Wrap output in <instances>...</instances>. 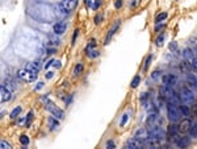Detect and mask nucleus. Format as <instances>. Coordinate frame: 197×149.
Masks as SVG:
<instances>
[{
  "mask_svg": "<svg viewBox=\"0 0 197 149\" xmlns=\"http://www.w3.org/2000/svg\"><path fill=\"white\" fill-rule=\"evenodd\" d=\"M167 116L169 121H172V123H176L181 119V112H180V108H179V106L174 104V103H168L167 106Z\"/></svg>",
  "mask_w": 197,
  "mask_h": 149,
  "instance_id": "f257e3e1",
  "label": "nucleus"
},
{
  "mask_svg": "<svg viewBox=\"0 0 197 149\" xmlns=\"http://www.w3.org/2000/svg\"><path fill=\"white\" fill-rule=\"evenodd\" d=\"M180 100H183L185 104H195L196 102V96H195V91H192L190 89H183L180 92Z\"/></svg>",
  "mask_w": 197,
  "mask_h": 149,
  "instance_id": "f03ea898",
  "label": "nucleus"
},
{
  "mask_svg": "<svg viewBox=\"0 0 197 149\" xmlns=\"http://www.w3.org/2000/svg\"><path fill=\"white\" fill-rule=\"evenodd\" d=\"M78 3L79 0H62L58 4V8L65 13H68V12H72L78 7Z\"/></svg>",
  "mask_w": 197,
  "mask_h": 149,
  "instance_id": "7ed1b4c3",
  "label": "nucleus"
},
{
  "mask_svg": "<svg viewBox=\"0 0 197 149\" xmlns=\"http://www.w3.org/2000/svg\"><path fill=\"white\" fill-rule=\"evenodd\" d=\"M17 77H19L21 81L28 82V83H30V82H34L36 79H37V74L29 71L28 69H20L19 73H17Z\"/></svg>",
  "mask_w": 197,
  "mask_h": 149,
  "instance_id": "20e7f679",
  "label": "nucleus"
},
{
  "mask_svg": "<svg viewBox=\"0 0 197 149\" xmlns=\"http://www.w3.org/2000/svg\"><path fill=\"white\" fill-rule=\"evenodd\" d=\"M148 129V137H154L156 140H164L166 137V132L160 128L159 126H151V128H147Z\"/></svg>",
  "mask_w": 197,
  "mask_h": 149,
  "instance_id": "39448f33",
  "label": "nucleus"
},
{
  "mask_svg": "<svg viewBox=\"0 0 197 149\" xmlns=\"http://www.w3.org/2000/svg\"><path fill=\"white\" fill-rule=\"evenodd\" d=\"M183 57H184V59L190 63L192 69L196 70V54H195V51L192 49H189V48H187V49H184V51H183Z\"/></svg>",
  "mask_w": 197,
  "mask_h": 149,
  "instance_id": "423d86ee",
  "label": "nucleus"
},
{
  "mask_svg": "<svg viewBox=\"0 0 197 149\" xmlns=\"http://www.w3.org/2000/svg\"><path fill=\"white\" fill-rule=\"evenodd\" d=\"M46 108L49 109L55 117H58V119H63V116H65V114H63L62 109L58 108L53 102H50V100H46Z\"/></svg>",
  "mask_w": 197,
  "mask_h": 149,
  "instance_id": "0eeeda50",
  "label": "nucleus"
},
{
  "mask_svg": "<svg viewBox=\"0 0 197 149\" xmlns=\"http://www.w3.org/2000/svg\"><path fill=\"white\" fill-rule=\"evenodd\" d=\"M162 82H163V86L174 87L175 84L177 83V78H176V75H174V74H166V75H163Z\"/></svg>",
  "mask_w": 197,
  "mask_h": 149,
  "instance_id": "6e6552de",
  "label": "nucleus"
},
{
  "mask_svg": "<svg viewBox=\"0 0 197 149\" xmlns=\"http://www.w3.org/2000/svg\"><path fill=\"white\" fill-rule=\"evenodd\" d=\"M142 147H143L142 141H141V140H138V139H135V137L128 140L126 144H125V148H129V149H139Z\"/></svg>",
  "mask_w": 197,
  "mask_h": 149,
  "instance_id": "1a4fd4ad",
  "label": "nucleus"
},
{
  "mask_svg": "<svg viewBox=\"0 0 197 149\" xmlns=\"http://www.w3.org/2000/svg\"><path fill=\"white\" fill-rule=\"evenodd\" d=\"M190 126H192V121H190L189 117H187V119L181 120V123L177 126L179 133H185V132H188V131H189V128H190Z\"/></svg>",
  "mask_w": 197,
  "mask_h": 149,
  "instance_id": "9d476101",
  "label": "nucleus"
},
{
  "mask_svg": "<svg viewBox=\"0 0 197 149\" xmlns=\"http://www.w3.org/2000/svg\"><path fill=\"white\" fill-rule=\"evenodd\" d=\"M160 94H162V98L164 100H169L171 96L175 94V91L172 90V87H169V86H163L162 89H160Z\"/></svg>",
  "mask_w": 197,
  "mask_h": 149,
  "instance_id": "9b49d317",
  "label": "nucleus"
},
{
  "mask_svg": "<svg viewBox=\"0 0 197 149\" xmlns=\"http://www.w3.org/2000/svg\"><path fill=\"white\" fill-rule=\"evenodd\" d=\"M66 28H67L66 23H63V21H59V23H55V24H54L53 32H54V34H62V33L66 32Z\"/></svg>",
  "mask_w": 197,
  "mask_h": 149,
  "instance_id": "f8f14e48",
  "label": "nucleus"
},
{
  "mask_svg": "<svg viewBox=\"0 0 197 149\" xmlns=\"http://www.w3.org/2000/svg\"><path fill=\"white\" fill-rule=\"evenodd\" d=\"M11 91L4 86H0V102H8L11 99Z\"/></svg>",
  "mask_w": 197,
  "mask_h": 149,
  "instance_id": "ddd939ff",
  "label": "nucleus"
},
{
  "mask_svg": "<svg viewBox=\"0 0 197 149\" xmlns=\"http://www.w3.org/2000/svg\"><path fill=\"white\" fill-rule=\"evenodd\" d=\"M135 139H138V140H141L142 142L145 141L147 137H148V129L147 128H141V129H138L137 132H135V136H134Z\"/></svg>",
  "mask_w": 197,
  "mask_h": 149,
  "instance_id": "4468645a",
  "label": "nucleus"
},
{
  "mask_svg": "<svg viewBox=\"0 0 197 149\" xmlns=\"http://www.w3.org/2000/svg\"><path fill=\"white\" fill-rule=\"evenodd\" d=\"M174 141L179 148H187L188 145H189V140H188L187 137H179V136H176Z\"/></svg>",
  "mask_w": 197,
  "mask_h": 149,
  "instance_id": "2eb2a0df",
  "label": "nucleus"
},
{
  "mask_svg": "<svg viewBox=\"0 0 197 149\" xmlns=\"http://www.w3.org/2000/svg\"><path fill=\"white\" fill-rule=\"evenodd\" d=\"M25 69H28L29 71L37 74V73L39 71V69H41V65H39V62H29L28 65L25 66Z\"/></svg>",
  "mask_w": 197,
  "mask_h": 149,
  "instance_id": "dca6fc26",
  "label": "nucleus"
},
{
  "mask_svg": "<svg viewBox=\"0 0 197 149\" xmlns=\"http://www.w3.org/2000/svg\"><path fill=\"white\" fill-rule=\"evenodd\" d=\"M168 135H169V137H172V140H175V137L179 136V128L176 124H171L168 127Z\"/></svg>",
  "mask_w": 197,
  "mask_h": 149,
  "instance_id": "f3484780",
  "label": "nucleus"
},
{
  "mask_svg": "<svg viewBox=\"0 0 197 149\" xmlns=\"http://www.w3.org/2000/svg\"><path fill=\"white\" fill-rule=\"evenodd\" d=\"M180 70L183 73H190V71H192V66H190V63L188 62V61L183 59L180 62Z\"/></svg>",
  "mask_w": 197,
  "mask_h": 149,
  "instance_id": "a211bd4d",
  "label": "nucleus"
},
{
  "mask_svg": "<svg viewBox=\"0 0 197 149\" xmlns=\"http://www.w3.org/2000/svg\"><path fill=\"white\" fill-rule=\"evenodd\" d=\"M120 24H121V23H120V20L114 23V25L112 26V29H110V30H109V34H108V37L105 38V42H104V44H108V42H109V40H110V38H112V36H113L114 33H116L117 28H118V26H120Z\"/></svg>",
  "mask_w": 197,
  "mask_h": 149,
  "instance_id": "6ab92c4d",
  "label": "nucleus"
},
{
  "mask_svg": "<svg viewBox=\"0 0 197 149\" xmlns=\"http://www.w3.org/2000/svg\"><path fill=\"white\" fill-rule=\"evenodd\" d=\"M86 53H87V56H88L89 58H97V57L100 56V51H99L97 49H96V48H93V49L87 50Z\"/></svg>",
  "mask_w": 197,
  "mask_h": 149,
  "instance_id": "aec40b11",
  "label": "nucleus"
},
{
  "mask_svg": "<svg viewBox=\"0 0 197 149\" xmlns=\"http://www.w3.org/2000/svg\"><path fill=\"white\" fill-rule=\"evenodd\" d=\"M188 86L190 87V90L193 89V91L196 90V77L195 75H189L188 77Z\"/></svg>",
  "mask_w": 197,
  "mask_h": 149,
  "instance_id": "412c9836",
  "label": "nucleus"
},
{
  "mask_svg": "<svg viewBox=\"0 0 197 149\" xmlns=\"http://www.w3.org/2000/svg\"><path fill=\"white\" fill-rule=\"evenodd\" d=\"M49 127L51 129H55V128H58L59 127V121L55 119V117H49Z\"/></svg>",
  "mask_w": 197,
  "mask_h": 149,
  "instance_id": "4be33fe9",
  "label": "nucleus"
},
{
  "mask_svg": "<svg viewBox=\"0 0 197 149\" xmlns=\"http://www.w3.org/2000/svg\"><path fill=\"white\" fill-rule=\"evenodd\" d=\"M179 108H180L181 109V114H183L184 115V116H189V108H188V106L185 104V103H184V104H181V103H180V104H179Z\"/></svg>",
  "mask_w": 197,
  "mask_h": 149,
  "instance_id": "5701e85b",
  "label": "nucleus"
},
{
  "mask_svg": "<svg viewBox=\"0 0 197 149\" xmlns=\"http://www.w3.org/2000/svg\"><path fill=\"white\" fill-rule=\"evenodd\" d=\"M139 83H141V77H139V75H135L132 81V87L133 89H137V87L139 86Z\"/></svg>",
  "mask_w": 197,
  "mask_h": 149,
  "instance_id": "b1692460",
  "label": "nucleus"
},
{
  "mask_svg": "<svg viewBox=\"0 0 197 149\" xmlns=\"http://www.w3.org/2000/svg\"><path fill=\"white\" fill-rule=\"evenodd\" d=\"M20 114H21V107H16V108L13 109V111L11 112V115H9V116H11V119H16V117L19 116Z\"/></svg>",
  "mask_w": 197,
  "mask_h": 149,
  "instance_id": "393cba45",
  "label": "nucleus"
},
{
  "mask_svg": "<svg viewBox=\"0 0 197 149\" xmlns=\"http://www.w3.org/2000/svg\"><path fill=\"white\" fill-rule=\"evenodd\" d=\"M32 119H33V112L30 111L28 114V116H26V119H25V124H24L26 128H29V127H30V124H32Z\"/></svg>",
  "mask_w": 197,
  "mask_h": 149,
  "instance_id": "a878e982",
  "label": "nucleus"
},
{
  "mask_svg": "<svg viewBox=\"0 0 197 149\" xmlns=\"http://www.w3.org/2000/svg\"><path fill=\"white\" fill-rule=\"evenodd\" d=\"M190 137L192 139H196L197 137V127H196V124H193V126H190Z\"/></svg>",
  "mask_w": 197,
  "mask_h": 149,
  "instance_id": "bb28decb",
  "label": "nucleus"
},
{
  "mask_svg": "<svg viewBox=\"0 0 197 149\" xmlns=\"http://www.w3.org/2000/svg\"><path fill=\"white\" fill-rule=\"evenodd\" d=\"M20 142H21L23 145H28V144H29L28 136H26V135H21V136H20Z\"/></svg>",
  "mask_w": 197,
  "mask_h": 149,
  "instance_id": "cd10ccee",
  "label": "nucleus"
},
{
  "mask_svg": "<svg viewBox=\"0 0 197 149\" xmlns=\"http://www.w3.org/2000/svg\"><path fill=\"white\" fill-rule=\"evenodd\" d=\"M11 144L7 141H3V140H0V149H11Z\"/></svg>",
  "mask_w": 197,
  "mask_h": 149,
  "instance_id": "c85d7f7f",
  "label": "nucleus"
},
{
  "mask_svg": "<svg viewBox=\"0 0 197 149\" xmlns=\"http://www.w3.org/2000/svg\"><path fill=\"white\" fill-rule=\"evenodd\" d=\"M81 71H83V65H81V63H78L76 68H75V70H74V74L75 75H79Z\"/></svg>",
  "mask_w": 197,
  "mask_h": 149,
  "instance_id": "c756f323",
  "label": "nucleus"
},
{
  "mask_svg": "<svg viewBox=\"0 0 197 149\" xmlns=\"http://www.w3.org/2000/svg\"><path fill=\"white\" fill-rule=\"evenodd\" d=\"M162 77V71H159V70H156V71L153 73V75H151V78H153L154 81H158L159 78Z\"/></svg>",
  "mask_w": 197,
  "mask_h": 149,
  "instance_id": "7c9ffc66",
  "label": "nucleus"
},
{
  "mask_svg": "<svg viewBox=\"0 0 197 149\" xmlns=\"http://www.w3.org/2000/svg\"><path fill=\"white\" fill-rule=\"evenodd\" d=\"M166 19H167V13H166V12H163V13L158 15L156 21H158V23H160V21H163V20H166Z\"/></svg>",
  "mask_w": 197,
  "mask_h": 149,
  "instance_id": "2f4dec72",
  "label": "nucleus"
},
{
  "mask_svg": "<svg viewBox=\"0 0 197 149\" xmlns=\"http://www.w3.org/2000/svg\"><path fill=\"white\" fill-rule=\"evenodd\" d=\"M163 41H164V34H162V36H159V37H158L156 38V45H158V46H162V45H163Z\"/></svg>",
  "mask_w": 197,
  "mask_h": 149,
  "instance_id": "473e14b6",
  "label": "nucleus"
},
{
  "mask_svg": "<svg viewBox=\"0 0 197 149\" xmlns=\"http://www.w3.org/2000/svg\"><path fill=\"white\" fill-rule=\"evenodd\" d=\"M128 119H129V115L128 114H124L122 115V120H121V123H120V126L121 127H124L126 124V121H128Z\"/></svg>",
  "mask_w": 197,
  "mask_h": 149,
  "instance_id": "72a5a7b5",
  "label": "nucleus"
},
{
  "mask_svg": "<svg viewBox=\"0 0 197 149\" xmlns=\"http://www.w3.org/2000/svg\"><path fill=\"white\" fill-rule=\"evenodd\" d=\"M169 50L176 53V51H177V44H176V42H171V44H169Z\"/></svg>",
  "mask_w": 197,
  "mask_h": 149,
  "instance_id": "f704fd0d",
  "label": "nucleus"
},
{
  "mask_svg": "<svg viewBox=\"0 0 197 149\" xmlns=\"http://www.w3.org/2000/svg\"><path fill=\"white\" fill-rule=\"evenodd\" d=\"M93 48H96V42H95V40H91V42L88 44V46L86 48V51L89 50V49H93Z\"/></svg>",
  "mask_w": 197,
  "mask_h": 149,
  "instance_id": "c9c22d12",
  "label": "nucleus"
},
{
  "mask_svg": "<svg viewBox=\"0 0 197 149\" xmlns=\"http://www.w3.org/2000/svg\"><path fill=\"white\" fill-rule=\"evenodd\" d=\"M100 5H101V0H95L93 8H95V10H97V8H100Z\"/></svg>",
  "mask_w": 197,
  "mask_h": 149,
  "instance_id": "e433bc0d",
  "label": "nucleus"
},
{
  "mask_svg": "<svg viewBox=\"0 0 197 149\" xmlns=\"http://www.w3.org/2000/svg\"><path fill=\"white\" fill-rule=\"evenodd\" d=\"M150 61H151V56H148V57H147V59H146V63H145V68H143L145 71L147 70V68H148V63H150Z\"/></svg>",
  "mask_w": 197,
  "mask_h": 149,
  "instance_id": "4c0bfd02",
  "label": "nucleus"
},
{
  "mask_svg": "<svg viewBox=\"0 0 197 149\" xmlns=\"http://www.w3.org/2000/svg\"><path fill=\"white\" fill-rule=\"evenodd\" d=\"M78 34H79V30H74V36H72V44H75V40H76V37H78Z\"/></svg>",
  "mask_w": 197,
  "mask_h": 149,
  "instance_id": "58836bf2",
  "label": "nucleus"
},
{
  "mask_svg": "<svg viewBox=\"0 0 197 149\" xmlns=\"http://www.w3.org/2000/svg\"><path fill=\"white\" fill-rule=\"evenodd\" d=\"M107 147L110 148V149H114V148H116V145H114L113 141H108V142H107Z\"/></svg>",
  "mask_w": 197,
  "mask_h": 149,
  "instance_id": "ea45409f",
  "label": "nucleus"
},
{
  "mask_svg": "<svg viewBox=\"0 0 197 149\" xmlns=\"http://www.w3.org/2000/svg\"><path fill=\"white\" fill-rule=\"evenodd\" d=\"M114 7H116V8H121V7H122V1H121V0H117V1L114 3Z\"/></svg>",
  "mask_w": 197,
  "mask_h": 149,
  "instance_id": "a19ab883",
  "label": "nucleus"
},
{
  "mask_svg": "<svg viewBox=\"0 0 197 149\" xmlns=\"http://www.w3.org/2000/svg\"><path fill=\"white\" fill-rule=\"evenodd\" d=\"M44 87V82H38L37 83V86H36V89L34 90H39V89H42Z\"/></svg>",
  "mask_w": 197,
  "mask_h": 149,
  "instance_id": "79ce46f5",
  "label": "nucleus"
},
{
  "mask_svg": "<svg viewBox=\"0 0 197 149\" xmlns=\"http://www.w3.org/2000/svg\"><path fill=\"white\" fill-rule=\"evenodd\" d=\"M100 21H101V16H96V17H95V23L99 24Z\"/></svg>",
  "mask_w": 197,
  "mask_h": 149,
  "instance_id": "37998d69",
  "label": "nucleus"
},
{
  "mask_svg": "<svg viewBox=\"0 0 197 149\" xmlns=\"http://www.w3.org/2000/svg\"><path fill=\"white\" fill-rule=\"evenodd\" d=\"M86 4L88 5V7H91V0H86Z\"/></svg>",
  "mask_w": 197,
  "mask_h": 149,
  "instance_id": "c03bdc74",
  "label": "nucleus"
},
{
  "mask_svg": "<svg viewBox=\"0 0 197 149\" xmlns=\"http://www.w3.org/2000/svg\"><path fill=\"white\" fill-rule=\"evenodd\" d=\"M46 77H47V78H51V77H53V73H47Z\"/></svg>",
  "mask_w": 197,
  "mask_h": 149,
  "instance_id": "a18cd8bd",
  "label": "nucleus"
}]
</instances>
